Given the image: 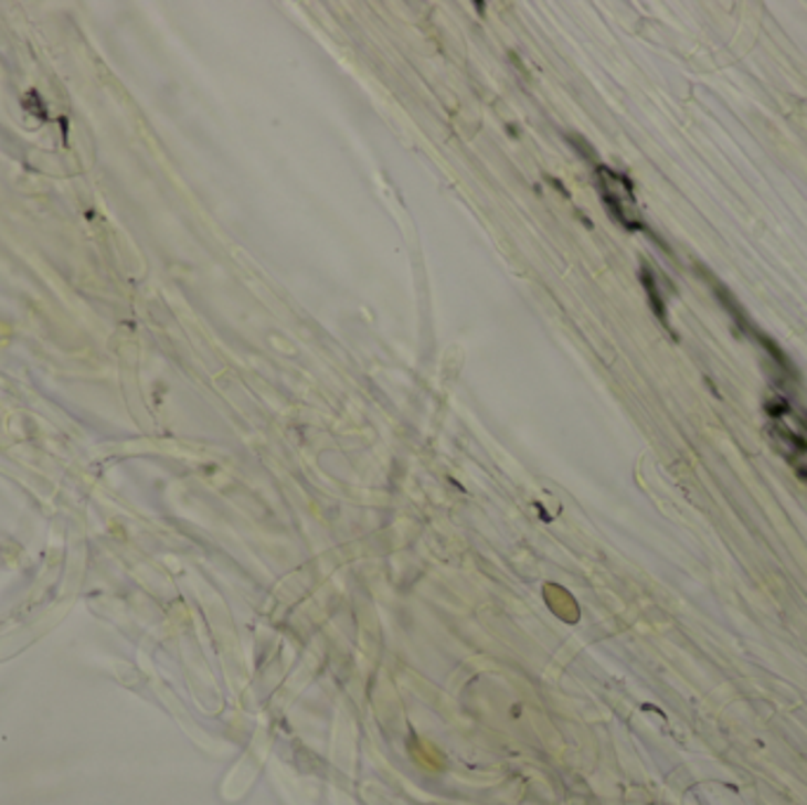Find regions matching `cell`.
Instances as JSON below:
<instances>
[{
	"instance_id": "6da1fadb",
	"label": "cell",
	"mask_w": 807,
	"mask_h": 805,
	"mask_svg": "<svg viewBox=\"0 0 807 805\" xmlns=\"http://www.w3.org/2000/svg\"><path fill=\"white\" fill-rule=\"evenodd\" d=\"M595 184L597 192L603 197L609 215L633 232H647L645 220L638 209V199H635L633 182L628 176L619 173L605 163H595Z\"/></svg>"
},
{
	"instance_id": "7a4b0ae2",
	"label": "cell",
	"mask_w": 807,
	"mask_h": 805,
	"mask_svg": "<svg viewBox=\"0 0 807 805\" xmlns=\"http://www.w3.org/2000/svg\"><path fill=\"white\" fill-rule=\"evenodd\" d=\"M640 279H643V284H645V288H647V294H649V305H651V310H655L657 313V317L666 324V327H668V319H666V305H663V298H661V290L657 288V279H655V274H651V269L645 265L643 267V272H640Z\"/></svg>"
}]
</instances>
